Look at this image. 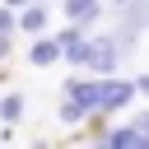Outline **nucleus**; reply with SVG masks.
<instances>
[{
  "label": "nucleus",
  "instance_id": "1",
  "mask_svg": "<svg viewBox=\"0 0 149 149\" xmlns=\"http://www.w3.org/2000/svg\"><path fill=\"white\" fill-rule=\"evenodd\" d=\"M65 98H79L88 112H102V74H93V79L70 74V79H65Z\"/></svg>",
  "mask_w": 149,
  "mask_h": 149
},
{
  "label": "nucleus",
  "instance_id": "2",
  "mask_svg": "<svg viewBox=\"0 0 149 149\" xmlns=\"http://www.w3.org/2000/svg\"><path fill=\"white\" fill-rule=\"evenodd\" d=\"M140 88H135V79H121V74H102V112L112 116V112H121L130 98H135Z\"/></svg>",
  "mask_w": 149,
  "mask_h": 149
},
{
  "label": "nucleus",
  "instance_id": "3",
  "mask_svg": "<svg viewBox=\"0 0 149 149\" xmlns=\"http://www.w3.org/2000/svg\"><path fill=\"white\" fill-rule=\"evenodd\" d=\"M56 61H65V47H61V37H47V33H37V37H33V47H28V65L47 70V65H56Z\"/></svg>",
  "mask_w": 149,
  "mask_h": 149
},
{
  "label": "nucleus",
  "instance_id": "4",
  "mask_svg": "<svg viewBox=\"0 0 149 149\" xmlns=\"http://www.w3.org/2000/svg\"><path fill=\"white\" fill-rule=\"evenodd\" d=\"M116 65H121V51H116V42H112V37H93L88 70H93V74H116Z\"/></svg>",
  "mask_w": 149,
  "mask_h": 149
},
{
  "label": "nucleus",
  "instance_id": "5",
  "mask_svg": "<svg viewBox=\"0 0 149 149\" xmlns=\"http://www.w3.org/2000/svg\"><path fill=\"white\" fill-rule=\"evenodd\" d=\"M47 28H51V9H47L42 0H28V5L19 9V33L37 37V33H47Z\"/></svg>",
  "mask_w": 149,
  "mask_h": 149
},
{
  "label": "nucleus",
  "instance_id": "6",
  "mask_svg": "<svg viewBox=\"0 0 149 149\" xmlns=\"http://www.w3.org/2000/svg\"><path fill=\"white\" fill-rule=\"evenodd\" d=\"M98 144H107V149H135L140 144V130H135V121L130 126H102V140Z\"/></svg>",
  "mask_w": 149,
  "mask_h": 149
},
{
  "label": "nucleus",
  "instance_id": "7",
  "mask_svg": "<svg viewBox=\"0 0 149 149\" xmlns=\"http://www.w3.org/2000/svg\"><path fill=\"white\" fill-rule=\"evenodd\" d=\"M102 14V0H65V19L70 23H93Z\"/></svg>",
  "mask_w": 149,
  "mask_h": 149
},
{
  "label": "nucleus",
  "instance_id": "8",
  "mask_svg": "<svg viewBox=\"0 0 149 149\" xmlns=\"http://www.w3.org/2000/svg\"><path fill=\"white\" fill-rule=\"evenodd\" d=\"M23 112H28L23 93H5V98H0V126H19V121H23Z\"/></svg>",
  "mask_w": 149,
  "mask_h": 149
},
{
  "label": "nucleus",
  "instance_id": "9",
  "mask_svg": "<svg viewBox=\"0 0 149 149\" xmlns=\"http://www.w3.org/2000/svg\"><path fill=\"white\" fill-rule=\"evenodd\" d=\"M88 56H93V37H74V42H65V61H70L74 70H88Z\"/></svg>",
  "mask_w": 149,
  "mask_h": 149
},
{
  "label": "nucleus",
  "instance_id": "10",
  "mask_svg": "<svg viewBox=\"0 0 149 149\" xmlns=\"http://www.w3.org/2000/svg\"><path fill=\"white\" fill-rule=\"evenodd\" d=\"M56 116H61V121H65V126H79V121H88V116H93V112H88V107H84V102H79V98H65V102H61V112H56Z\"/></svg>",
  "mask_w": 149,
  "mask_h": 149
},
{
  "label": "nucleus",
  "instance_id": "11",
  "mask_svg": "<svg viewBox=\"0 0 149 149\" xmlns=\"http://www.w3.org/2000/svg\"><path fill=\"white\" fill-rule=\"evenodd\" d=\"M0 33H9V37L19 33V9H14V5H5V0H0Z\"/></svg>",
  "mask_w": 149,
  "mask_h": 149
},
{
  "label": "nucleus",
  "instance_id": "12",
  "mask_svg": "<svg viewBox=\"0 0 149 149\" xmlns=\"http://www.w3.org/2000/svg\"><path fill=\"white\" fill-rule=\"evenodd\" d=\"M135 88H140V93H144V98H149V70H144V74H140V79H135Z\"/></svg>",
  "mask_w": 149,
  "mask_h": 149
},
{
  "label": "nucleus",
  "instance_id": "13",
  "mask_svg": "<svg viewBox=\"0 0 149 149\" xmlns=\"http://www.w3.org/2000/svg\"><path fill=\"white\" fill-rule=\"evenodd\" d=\"M9 56V33H0V61Z\"/></svg>",
  "mask_w": 149,
  "mask_h": 149
},
{
  "label": "nucleus",
  "instance_id": "14",
  "mask_svg": "<svg viewBox=\"0 0 149 149\" xmlns=\"http://www.w3.org/2000/svg\"><path fill=\"white\" fill-rule=\"evenodd\" d=\"M5 5H14V9H23V5H28V0H5Z\"/></svg>",
  "mask_w": 149,
  "mask_h": 149
}]
</instances>
